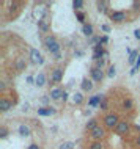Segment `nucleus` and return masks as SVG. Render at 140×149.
I'll use <instances>...</instances> for the list:
<instances>
[{"instance_id": "nucleus-1", "label": "nucleus", "mask_w": 140, "mask_h": 149, "mask_svg": "<svg viewBox=\"0 0 140 149\" xmlns=\"http://www.w3.org/2000/svg\"><path fill=\"white\" fill-rule=\"evenodd\" d=\"M44 46H46V49L49 50L52 55H55V54L60 52V42L54 38V36H46L44 38Z\"/></svg>"}, {"instance_id": "nucleus-2", "label": "nucleus", "mask_w": 140, "mask_h": 149, "mask_svg": "<svg viewBox=\"0 0 140 149\" xmlns=\"http://www.w3.org/2000/svg\"><path fill=\"white\" fill-rule=\"evenodd\" d=\"M104 124H106V127H109V129H113V127H117L118 124H120V119H118V115H115V113H109L104 118Z\"/></svg>"}, {"instance_id": "nucleus-3", "label": "nucleus", "mask_w": 140, "mask_h": 149, "mask_svg": "<svg viewBox=\"0 0 140 149\" xmlns=\"http://www.w3.org/2000/svg\"><path fill=\"white\" fill-rule=\"evenodd\" d=\"M30 61L33 64H43V63H44V60H43L39 50H36V49H32L30 50Z\"/></svg>"}, {"instance_id": "nucleus-4", "label": "nucleus", "mask_w": 140, "mask_h": 149, "mask_svg": "<svg viewBox=\"0 0 140 149\" xmlns=\"http://www.w3.org/2000/svg\"><path fill=\"white\" fill-rule=\"evenodd\" d=\"M90 74H91V79H93L94 82H102V79H104V72H102V69H99V68L93 66V68L90 69Z\"/></svg>"}, {"instance_id": "nucleus-5", "label": "nucleus", "mask_w": 140, "mask_h": 149, "mask_svg": "<svg viewBox=\"0 0 140 149\" xmlns=\"http://www.w3.org/2000/svg\"><path fill=\"white\" fill-rule=\"evenodd\" d=\"M110 21H113V22H125L126 21V13L125 11H113V13H110Z\"/></svg>"}, {"instance_id": "nucleus-6", "label": "nucleus", "mask_w": 140, "mask_h": 149, "mask_svg": "<svg viewBox=\"0 0 140 149\" xmlns=\"http://www.w3.org/2000/svg\"><path fill=\"white\" fill-rule=\"evenodd\" d=\"M63 79V69L62 68H55L54 71H52V75H50V82L52 83H60Z\"/></svg>"}, {"instance_id": "nucleus-7", "label": "nucleus", "mask_w": 140, "mask_h": 149, "mask_svg": "<svg viewBox=\"0 0 140 149\" xmlns=\"http://www.w3.org/2000/svg\"><path fill=\"white\" fill-rule=\"evenodd\" d=\"M104 135H106V134H104V129H102L101 126L94 127L93 130L90 132V136H91V138L94 140V141H99V140H101V138H104Z\"/></svg>"}, {"instance_id": "nucleus-8", "label": "nucleus", "mask_w": 140, "mask_h": 149, "mask_svg": "<svg viewBox=\"0 0 140 149\" xmlns=\"http://www.w3.org/2000/svg\"><path fill=\"white\" fill-rule=\"evenodd\" d=\"M129 123L127 121H120V124L117 127H115V130H117V134L118 135H125V134H127L129 132Z\"/></svg>"}, {"instance_id": "nucleus-9", "label": "nucleus", "mask_w": 140, "mask_h": 149, "mask_svg": "<svg viewBox=\"0 0 140 149\" xmlns=\"http://www.w3.org/2000/svg\"><path fill=\"white\" fill-rule=\"evenodd\" d=\"M38 115L39 116H52V115H55V108H52V107L38 108Z\"/></svg>"}, {"instance_id": "nucleus-10", "label": "nucleus", "mask_w": 140, "mask_h": 149, "mask_svg": "<svg viewBox=\"0 0 140 149\" xmlns=\"http://www.w3.org/2000/svg\"><path fill=\"white\" fill-rule=\"evenodd\" d=\"M11 107H13V102H11V100H8L5 97L0 99V110H2V111H8Z\"/></svg>"}, {"instance_id": "nucleus-11", "label": "nucleus", "mask_w": 140, "mask_h": 149, "mask_svg": "<svg viewBox=\"0 0 140 149\" xmlns=\"http://www.w3.org/2000/svg\"><path fill=\"white\" fill-rule=\"evenodd\" d=\"M102 96L101 94H96L94 97H91L90 100H88V105L90 107H98V105H101V102H102Z\"/></svg>"}, {"instance_id": "nucleus-12", "label": "nucleus", "mask_w": 140, "mask_h": 149, "mask_svg": "<svg viewBox=\"0 0 140 149\" xmlns=\"http://www.w3.org/2000/svg\"><path fill=\"white\" fill-rule=\"evenodd\" d=\"M63 93H65V91L60 90V88H54V90L50 91V97L54 99V100H58V99L63 96Z\"/></svg>"}, {"instance_id": "nucleus-13", "label": "nucleus", "mask_w": 140, "mask_h": 149, "mask_svg": "<svg viewBox=\"0 0 140 149\" xmlns=\"http://www.w3.org/2000/svg\"><path fill=\"white\" fill-rule=\"evenodd\" d=\"M96 6H98L99 13H106L107 6H109V2H106V0H102V2H96Z\"/></svg>"}, {"instance_id": "nucleus-14", "label": "nucleus", "mask_w": 140, "mask_h": 149, "mask_svg": "<svg viewBox=\"0 0 140 149\" xmlns=\"http://www.w3.org/2000/svg\"><path fill=\"white\" fill-rule=\"evenodd\" d=\"M82 90L83 91H91L93 90V83H91V80H88V79L82 80Z\"/></svg>"}, {"instance_id": "nucleus-15", "label": "nucleus", "mask_w": 140, "mask_h": 149, "mask_svg": "<svg viewBox=\"0 0 140 149\" xmlns=\"http://www.w3.org/2000/svg\"><path fill=\"white\" fill-rule=\"evenodd\" d=\"M82 31H83V35H85V36H91V35H93V25H91V24H83Z\"/></svg>"}, {"instance_id": "nucleus-16", "label": "nucleus", "mask_w": 140, "mask_h": 149, "mask_svg": "<svg viewBox=\"0 0 140 149\" xmlns=\"http://www.w3.org/2000/svg\"><path fill=\"white\" fill-rule=\"evenodd\" d=\"M44 83H46V75H44V74H38V75H36V79H35V85L43 86Z\"/></svg>"}, {"instance_id": "nucleus-17", "label": "nucleus", "mask_w": 140, "mask_h": 149, "mask_svg": "<svg viewBox=\"0 0 140 149\" xmlns=\"http://www.w3.org/2000/svg\"><path fill=\"white\" fill-rule=\"evenodd\" d=\"M38 27L43 31H49V24H47L46 19H39V21H38Z\"/></svg>"}, {"instance_id": "nucleus-18", "label": "nucleus", "mask_w": 140, "mask_h": 149, "mask_svg": "<svg viewBox=\"0 0 140 149\" xmlns=\"http://www.w3.org/2000/svg\"><path fill=\"white\" fill-rule=\"evenodd\" d=\"M132 107H134V102H132L131 97H126L125 100H123V108H125V110H131Z\"/></svg>"}, {"instance_id": "nucleus-19", "label": "nucleus", "mask_w": 140, "mask_h": 149, "mask_svg": "<svg viewBox=\"0 0 140 149\" xmlns=\"http://www.w3.org/2000/svg\"><path fill=\"white\" fill-rule=\"evenodd\" d=\"M25 69V61L24 58H18L16 60V71H24Z\"/></svg>"}, {"instance_id": "nucleus-20", "label": "nucleus", "mask_w": 140, "mask_h": 149, "mask_svg": "<svg viewBox=\"0 0 140 149\" xmlns=\"http://www.w3.org/2000/svg\"><path fill=\"white\" fill-rule=\"evenodd\" d=\"M19 134H21L22 136H29L30 135V129L22 124V126H19Z\"/></svg>"}, {"instance_id": "nucleus-21", "label": "nucleus", "mask_w": 140, "mask_h": 149, "mask_svg": "<svg viewBox=\"0 0 140 149\" xmlns=\"http://www.w3.org/2000/svg\"><path fill=\"white\" fill-rule=\"evenodd\" d=\"M73 100H74V104H77V105H79V104H82L83 102V94H82V93H76V94L73 96Z\"/></svg>"}, {"instance_id": "nucleus-22", "label": "nucleus", "mask_w": 140, "mask_h": 149, "mask_svg": "<svg viewBox=\"0 0 140 149\" xmlns=\"http://www.w3.org/2000/svg\"><path fill=\"white\" fill-rule=\"evenodd\" d=\"M74 146H76V144H74L73 141H65V143L60 144L58 149H74Z\"/></svg>"}, {"instance_id": "nucleus-23", "label": "nucleus", "mask_w": 140, "mask_h": 149, "mask_svg": "<svg viewBox=\"0 0 140 149\" xmlns=\"http://www.w3.org/2000/svg\"><path fill=\"white\" fill-rule=\"evenodd\" d=\"M85 127H87V130H90V132H91L94 127H98V123H96V119H90L88 123H87V126H85Z\"/></svg>"}, {"instance_id": "nucleus-24", "label": "nucleus", "mask_w": 140, "mask_h": 149, "mask_svg": "<svg viewBox=\"0 0 140 149\" xmlns=\"http://www.w3.org/2000/svg\"><path fill=\"white\" fill-rule=\"evenodd\" d=\"M73 6H74V10H82V8H83V2H82V0H74V2H73Z\"/></svg>"}, {"instance_id": "nucleus-25", "label": "nucleus", "mask_w": 140, "mask_h": 149, "mask_svg": "<svg viewBox=\"0 0 140 149\" xmlns=\"http://www.w3.org/2000/svg\"><path fill=\"white\" fill-rule=\"evenodd\" d=\"M90 149H104V144L101 141H93L90 144Z\"/></svg>"}, {"instance_id": "nucleus-26", "label": "nucleus", "mask_w": 140, "mask_h": 149, "mask_svg": "<svg viewBox=\"0 0 140 149\" xmlns=\"http://www.w3.org/2000/svg\"><path fill=\"white\" fill-rule=\"evenodd\" d=\"M137 55H139L137 50L131 52V55H129V63H135V61H137V60H135V58H137Z\"/></svg>"}, {"instance_id": "nucleus-27", "label": "nucleus", "mask_w": 140, "mask_h": 149, "mask_svg": "<svg viewBox=\"0 0 140 149\" xmlns=\"http://www.w3.org/2000/svg\"><path fill=\"white\" fill-rule=\"evenodd\" d=\"M76 17H77V21L79 22H85V14H83V13H76Z\"/></svg>"}, {"instance_id": "nucleus-28", "label": "nucleus", "mask_w": 140, "mask_h": 149, "mask_svg": "<svg viewBox=\"0 0 140 149\" xmlns=\"http://www.w3.org/2000/svg\"><path fill=\"white\" fill-rule=\"evenodd\" d=\"M115 74H117L115 66H110V68H109V72H107V75H109V77H115Z\"/></svg>"}, {"instance_id": "nucleus-29", "label": "nucleus", "mask_w": 140, "mask_h": 149, "mask_svg": "<svg viewBox=\"0 0 140 149\" xmlns=\"http://www.w3.org/2000/svg\"><path fill=\"white\" fill-rule=\"evenodd\" d=\"M6 135H8V130L5 127H0V138H5Z\"/></svg>"}, {"instance_id": "nucleus-30", "label": "nucleus", "mask_w": 140, "mask_h": 149, "mask_svg": "<svg viewBox=\"0 0 140 149\" xmlns=\"http://www.w3.org/2000/svg\"><path fill=\"white\" fill-rule=\"evenodd\" d=\"M104 63H106V60H98V61H96V68H99V69H102V66H104Z\"/></svg>"}, {"instance_id": "nucleus-31", "label": "nucleus", "mask_w": 140, "mask_h": 149, "mask_svg": "<svg viewBox=\"0 0 140 149\" xmlns=\"http://www.w3.org/2000/svg\"><path fill=\"white\" fill-rule=\"evenodd\" d=\"M99 107H101V110H106V108H107V100L102 99V102H101V105H99Z\"/></svg>"}, {"instance_id": "nucleus-32", "label": "nucleus", "mask_w": 140, "mask_h": 149, "mask_svg": "<svg viewBox=\"0 0 140 149\" xmlns=\"http://www.w3.org/2000/svg\"><path fill=\"white\" fill-rule=\"evenodd\" d=\"M107 41H109V38H107V36H102V38L99 39V42H101V44H106Z\"/></svg>"}, {"instance_id": "nucleus-33", "label": "nucleus", "mask_w": 140, "mask_h": 149, "mask_svg": "<svg viewBox=\"0 0 140 149\" xmlns=\"http://www.w3.org/2000/svg\"><path fill=\"white\" fill-rule=\"evenodd\" d=\"M101 30H102V31H106V33H107V31H110L109 25H101Z\"/></svg>"}, {"instance_id": "nucleus-34", "label": "nucleus", "mask_w": 140, "mask_h": 149, "mask_svg": "<svg viewBox=\"0 0 140 149\" xmlns=\"http://www.w3.org/2000/svg\"><path fill=\"white\" fill-rule=\"evenodd\" d=\"M134 36H135L137 39H140V29H137V30L134 31Z\"/></svg>"}, {"instance_id": "nucleus-35", "label": "nucleus", "mask_w": 140, "mask_h": 149, "mask_svg": "<svg viewBox=\"0 0 140 149\" xmlns=\"http://www.w3.org/2000/svg\"><path fill=\"white\" fill-rule=\"evenodd\" d=\"M54 58H55V60H62V54H60V52H58V54H55Z\"/></svg>"}, {"instance_id": "nucleus-36", "label": "nucleus", "mask_w": 140, "mask_h": 149, "mask_svg": "<svg viewBox=\"0 0 140 149\" xmlns=\"http://www.w3.org/2000/svg\"><path fill=\"white\" fill-rule=\"evenodd\" d=\"M29 149H39V146H38V144H35V143H33V144H30V148H29Z\"/></svg>"}, {"instance_id": "nucleus-37", "label": "nucleus", "mask_w": 140, "mask_h": 149, "mask_svg": "<svg viewBox=\"0 0 140 149\" xmlns=\"http://www.w3.org/2000/svg\"><path fill=\"white\" fill-rule=\"evenodd\" d=\"M135 144H137V146H140V135L137 136V138H135Z\"/></svg>"}, {"instance_id": "nucleus-38", "label": "nucleus", "mask_w": 140, "mask_h": 149, "mask_svg": "<svg viewBox=\"0 0 140 149\" xmlns=\"http://www.w3.org/2000/svg\"><path fill=\"white\" fill-rule=\"evenodd\" d=\"M27 82H29V83H33L35 80H33V77H27Z\"/></svg>"}]
</instances>
